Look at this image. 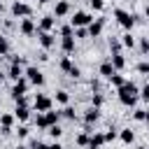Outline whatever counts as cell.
<instances>
[{"mask_svg":"<svg viewBox=\"0 0 149 149\" xmlns=\"http://www.w3.org/2000/svg\"><path fill=\"white\" fill-rule=\"evenodd\" d=\"M121 47H123V44H121V40H119V37H112V40H109V49H112V54H119V51H121Z\"/></svg>","mask_w":149,"mask_h":149,"instance_id":"f1b7e54d","label":"cell"},{"mask_svg":"<svg viewBox=\"0 0 149 149\" xmlns=\"http://www.w3.org/2000/svg\"><path fill=\"white\" fill-rule=\"evenodd\" d=\"M116 91H119V100H121V105H126V107H133V105L137 102V98H140V88H137L133 81H126V84L119 86Z\"/></svg>","mask_w":149,"mask_h":149,"instance_id":"6da1fadb","label":"cell"},{"mask_svg":"<svg viewBox=\"0 0 149 149\" xmlns=\"http://www.w3.org/2000/svg\"><path fill=\"white\" fill-rule=\"evenodd\" d=\"M49 149H63V144L61 142H54V144H49Z\"/></svg>","mask_w":149,"mask_h":149,"instance_id":"f6af8a7d","label":"cell"},{"mask_svg":"<svg viewBox=\"0 0 149 149\" xmlns=\"http://www.w3.org/2000/svg\"><path fill=\"white\" fill-rule=\"evenodd\" d=\"M12 14H14L16 19L33 16V7H30L28 2H21V0H16V2H12Z\"/></svg>","mask_w":149,"mask_h":149,"instance_id":"277c9868","label":"cell"},{"mask_svg":"<svg viewBox=\"0 0 149 149\" xmlns=\"http://www.w3.org/2000/svg\"><path fill=\"white\" fill-rule=\"evenodd\" d=\"M114 16H116L119 26H121V28H126V30H130V28L135 26V16H133L130 12H126V9H121V7H116V9H114Z\"/></svg>","mask_w":149,"mask_h":149,"instance_id":"7a4b0ae2","label":"cell"},{"mask_svg":"<svg viewBox=\"0 0 149 149\" xmlns=\"http://www.w3.org/2000/svg\"><path fill=\"white\" fill-rule=\"evenodd\" d=\"M88 5L95 9V12H100V9H105V0H88Z\"/></svg>","mask_w":149,"mask_h":149,"instance_id":"8d00e7d4","label":"cell"},{"mask_svg":"<svg viewBox=\"0 0 149 149\" xmlns=\"http://www.w3.org/2000/svg\"><path fill=\"white\" fill-rule=\"evenodd\" d=\"M98 119H100V107L91 105V107L84 112V123H86V126H91V123H95Z\"/></svg>","mask_w":149,"mask_h":149,"instance_id":"7c38bea8","label":"cell"},{"mask_svg":"<svg viewBox=\"0 0 149 149\" xmlns=\"http://www.w3.org/2000/svg\"><path fill=\"white\" fill-rule=\"evenodd\" d=\"M135 149H147V147H135Z\"/></svg>","mask_w":149,"mask_h":149,"instance_id":"f907efd6","label":"cell"},{"mask_svg":"<svg viewBox=\"0 0 149 149\" xmlns=\"http://www.w3.org/2000/svg\"><path fill=\"white\" fill-rule=\"evenodd\" d=\"M102 102H105V95H102L100 91H95V93H93V105H95V107H100Z\"/></svg>","mask_w":149,"mask_h":149,"instance_id":"e575fe53","label":"cell"},{"mask_svg":"<svg viewBox=\"0 0 149 149\" xmlns=\"http://www.w3.org/2000/svg\"><path fill=\"white\" fill-rule=\"evenodd\" d=\"M100 74H102V77H105V79H109V77H112V74H116V68H114V65H112V61H109V58H107V61H102V63H100Z\"/></svg>","mask_w":149,"mask_h":149,"instance_id":"e0dca14e","label":"cell"},{"mask_svg":"<svg viewBox=\"0 0 149 149\" xmlns=\"http://www.w3.org/2000/svg\"><path fill=\"white\" fill-rule=\"evenodd\" d=\"M16 149H30V147H26V144H19V147H16Z\"/></svg>","mask_w":149,"mask_h":149,"instance_id":"c3c4849f","label":"cell"},{"mask_svg":"<svg viewBox=\"0 0 149 149\" xmlns=\"http://www.w3.org/2000/svg\"><path fill=\"white\" fill-rule=\"evenodd\" d=\"M109 61H112V65L116 68V72L126 68V58H123V54H121V51H119V54H112V56H109Z\"/></svg>","mask_w":149,"mask_h":149,"instance_id":"d6986e66","label":"cell"},{"mask_svg":"<svg viewBox=\"0 0 149 149\" xmlns=\"http://www.w3.org/2000/svg\"><path fill=\"white\" fill-rule=\"evenodd\" d=\"M9 54V42L7 37H0V56H7Z\"/></svg>","mask_w":149,"mask_h":149,"instance_id":"d6a6232c","label":"cell"},{"mask_svg":"<svg viewBox=\"0 0 149 149\" xmlns=\"http://www.w3.org/2000/svg\"><path fill=\"white\" fill-rule=\"evenodd\" d=\"M14 116H16L19 121H28V116H30V109H28V105H16V109H14Z\"/></svg>","mask_w":149,"mask_h":149,"instance_id":"ffe728a7","label":"cell"},{"mask_svg":"<svg viewBox=\"0 0 149 149\" xmlns=\"http://www.w3.org/2000/svg\"><path fill=\"white\" fill-rule=\"evenodd\" d=\"M5 77H7V74H5L2 70H0V81H5Z\"/></svg>","mask_w":149,"mask_h":149,"instance_id":"bcb514c9","label":"cell"},{"mask_svg":"<svg viewBox=\"0 0 149 149\" xmlns=\"http://www.w3.org/2000/svg\"><path fill=\"white\" fill-rule=\"evenodd\" d=\"M147 123H149V112H147Z\"/></svg>","mask_w":149,"mask_h":149,"instance_id":"816d5d0a","label":"cell"},{"mask_svg":"<svg viewBox=\"0 0 149 149\" xmlns=\"http://www.w3.org/2000/svg\"><path fill=\"white\" fill-rule=\"evenodd\" d=\"M91 88H93V91H100V84H98V79H91Z\"/></svg>","mask_w":149,"mask_h":149,"instance_id":"ee69618b","label":"cell"},{"mask_svg":"<svg viewBox=\"0 0 149 149\" xmlns=\"http://www.w3.org/2000/svg\"><path fill=\"white\" fill-rule=\"evenodd\" d=\"M121 44H123V47H128V49H133V47H135V40H133V35H130V30H128L126 35H121Z\"/></svg>","mask_w":149,"mask_h":149,"instance_id":"4316f807","label":"cell"},{"mask_svg":"<svg viewBox=\"0 0 149 149\" xmlns=\"http://www.w3.org/2000/svg\"><path fill=\"white\" fill-rule=\"evenodd\" d=\"M144 14H147V19H149V2H147V7H144Z\"/></svg>","mask_w":149,"mask_h":149,"instance_id":"7dc6e473","label":"cell"},{"mask_svg":"<svg viewBox=\"0 0 149 149\" xmlns=\"http://www.w3.org/2000/svg\"><path fill=\"white\" fill-rule=\"evenodd\" d=\"M7 77H9L12 81H19L21 77H26V70H23V65H12V63H9V70H7Z\"/></svg>","mask_w":149,"mask_h":149,"instance_id":"5bb4252c","label":"cell"},{"mask_svg":"<svg viewBox=\"0 0 149 149\" xmlns=\"http://www.w3.org/2000/svg\"><path fill=\"white\" fill-rule=\"evenodd\" d=\"M9 63H12V65H26V58H23V56H12Z\"/></svg>","mask_w":149,"mask_h":149,"instance_id":"f35d334b","label":"cell"},{"mask_svg":"<svg viewBox=\"0 0 149 149\" xmlns=\"http://www.w3.org/2000/svg\"><path fill=\"white\" fill-rule=\"evenodd\" d=\"M88 37H98L100 33H102V28H105V16H98V19H93L88 26Z\"/></svg>","mask_w":149,"mask_h":149,"instance_id":"9c48e42d","label":"cell"},{"mask_svg":"<svg viewBox=\"0 0 149 149\" xmlns=\"http://www.w3.org/2000/svg\"><path fill=\"white\" fill-rule=\"evenodd\" d=\"M61 49H63V54H72L74 51V37H61Z\"/></svg>","mask_w":149,"mask_h":149,"instance_id":"44dd1931","label":"cell"},{"mask_svg":"<svg viewBox=\"0 0 149 149\" xmlns=\"http://www.w3.org/2000/svg\"><path fill=\"white\" fill-rule=\"evenodd\" d=\"M42 116H44V126L49 128V126L58 123V119H61V112H54V109H49V112H42Z\"/></svg>","mask_w":149,"mask_h":149,"instance_id":"ac0fdd59","label":"cell"},{"mask_svg":"<svg viewBox=\"0 0 149 149\" xmlns=\"http://www.w3.org/2000/svg\"><path fill=\"white\" fill-rule=\"evenodd\" d=\"M19 137H28V126H19Z\"/></svg>","mask_w":149,"mask_h":149,"instance_id":"b9f144b4","label":"cell"},{"mask_svg":"<svg viewBox=\"0 0 149 149\" xmlns=\"http://www.w3.org/2000/svg\"><path fill=\"white\" fill-rule=\"evenodd\" d=\"M26 79H28L33 86H42V84H44V74H42V70L35 68V65H28V68H26Z\"/></svg>","mask_w":149,"mask_h":149,"instance_id":"5b68a950","label":"cell"},{"mask_svg":"<svg viewBox=\"0 0 149 149\" xmlns=\"http://www.w3.org/2000/svg\"><path fill=\"white\" fill-rule=\"evenodd\" d=\"M109 81H112V86H116V88L126 84V79H123V77H121L119 72H116V74H112V77H109Z\"/></svg>","mask_w":149,"mask_h":149,"instance_id":"f546056e","label":"cell"},{"mask_svg":"<svg viewBox=\"0 0 149 149\" xmlns=\"http://www.w3.org/2000/svg\"><path fill=\"white\" fill-rule=\"evenodd\" d=\"M61 116H65V119H70V121H74V119H77V114H74V107H70V105H65V107L61 109Z\"/></svg>","mask_w":149,"mask_h":149,"instance_id":"484cf974","label":"cell"},{"mask_svg":"<svg viewBox=\"0 0 149 149\" xmlns=\"http://www.w3.org/2000/svg\"><path fill=\"white\" fill-rule=\"evenodd\" d=\"M116 137H119V130H116L114 126H109V128H107V133H105V140H107V142H112V140H116Z\"/></svg>","mask_w":149,"mask_h":149,"instance_id":"1f68e13d","label":"cell"},{"mask_svg":"<svg viewBox=\"0 0 149 149\" xmlns=\"http://www.w3.org/2000/svg\"><path fill=\"white\" fill-rule=\"evenodd\" d=\"M137 72H142V74H149V63H147V61L137 63Z\"/></svg>","mask_w":149,"mask_h":149,"instance_id":"74e56055","label":"cell"},{"mask_svg":"<svg viewBox=\"0 0 149 149\" xmlns=\"http://www.w3.org/2000/svg\"><path fill=\"white\" fill-rule=\"evenodd\" d=\"M37 40H40V44H42L44 49H51V47L56 44V37H54L51 33H47V30H37Z\"/></svg>","mask_w":149,"mask_h":149,"instance_id":"8fae6325","label":"cell"},{"mask_svg":"<svg viewBox=\"0 0 149 149\" xmlns=\"http://www.w3.org/2000/svg\"><path fill=\"white\" fill-rule=\"evenodd\" d=\"M88 133H91V130H86V133H79V135H77V140H74V142H77V147H84V149L88 147V142H91V135H88Z\"/></svg>","mask_w":149,"mask_h":149,"instance_id":"603a6c76","label":"cell"},{"mask_svg":"<svg viewBox=\"0 0 149 149\" xmlns=\"http://www.w3.org/2000/svg\"><path fill=\"white\" fill-rule=\"evenodd\" d=\"M140 51L149 54V37H140Z\"/></svg>","mask_w":149,"mask_h":149,"instance_id":"d590c367","label":"cell"},{"mask_svg":"<svg viewBox=\"0 0 149 149\" xmlns=\"http://www.w3.org/2000/svg\"><path fill=\"white\" fill-rule=\"evenodd\" d=\"M140 98L149 102V84H144V86H142V91H140Z\"/></svg>","mask_w":149,"mask_h":149,"instance_id":"ab89813d","label":"cell"},{"mask_svg":"<svg viewBox=\"0 0 149 149\" xmlns=\"http://www.w3.org/2000/svg\"><path fill=\"white\" fill-rule=\"evenodd\" d=\"M74 149H77V147H74Z\"/></svg>","mask_w":149,"mask_h":149,"instance_id":"db71d44e","label":"cell"},{"mask_svg":"<svg viewBox=\"0 0 149 149\" xmlns=\"http://www.w3.org/2000/svg\"><path fill=\"white\" fill-rule=\"evenodd\" d=\"M30 149H49V144H44V142H30Z\"/></svg>","mask_w":149,"mask_h":149,"instance_id":"60d3db41","label":"cell"},{"mask_svg":"<svg viewBox=\"0 0 149 149\" xmlns=\"http://www.w3.org/2000/svg\"><path fill=\"white\" fill-rule=\"evenodd\" d=\"M51 105H54V100H51L49 95H44V93H37V95H35V109H37V112H49Z\"/></svg>","mask_w":149,"mask_h":149,"instance_id":"ba28073f","label":"cell"},{"mask_svg":"<svg viewBox=\"0 0 149 149\" xmlns=\"http://www.w3.org/2000/svg\"><path fill=\"white\" fill-rule=\"evenodd\" d=\"M105 142H107V140H105V133H93L86 149H100V147H105Z\"/></svg>","mask_w":149,"mask_h":149,"instance_id":"9a60e30c","label":"cell"},{"mask_svg":"<svg viewBox=\"0 0 149 149\" xmlns=\"http://www.w3.org/2000/svg\"><path fill=\"white\" fill-rule=\"evenodd\" d=\"M37 2H47V0H37Z\"/></svg>","mask_w":149,"mask_h":149,"instance_id":"f5cc1de1","label":"cell"},{"mask_svg":"<svg viewBox=\"0 0 149 149\" xmlns=\"http://www.w3.org/2000/svg\"><path fill=\"white\" fill-rule=\"evenodd\" d=\"M28 84H30V81H28L26 77H21L19 81H14V86H12V91H9V95H12L14 100H19L21 95H26V91H28Z\"/></svg>","mask_w":149,"mask_h":149,"instance_id":"52a82bcc","label":"cell"},{"mask_svg":"<svg viewBox=\"0 0 149 149\" xmlns=\"http://www.w3.org/2000/svg\"><path fill=\"white\" fill-rule=\"evenodd\" d=\"M19 30L23 33V35H35L37 33V26H35V19H30V16H26V19H21V26H19Z\"/></svg>","mask_w":149,"mask_h":149,"instance_id":"30bf717a","label":"cell"},{"mask_svg":"<svg viewBox=\"0 0 149 149\" xmlns=\"http://www.w3.org/2000/svg\"><path fill=\"white\" fill-rule=\"evenodd\" d=\"M91 21H93V14H88V12H81V9H79V12H74V14H72V19H70V23H72L74 28L88 26Z\"/></svg>","mask_w":149,"mask_h":149,"instance_id":"8992f818","label":"cell"},{"mask_svg":"<svg viewBox=\"0 0 149 149\" xmlns=\"http://www.w3.org/2000/svg\"><path fill=\"white\" fill-rule=\"evenodd\" d=\"M2 9H5V7H2V0H0V12H2Z\"/></svg>","mask_w":149,"mask_h":149,"instance_id":"681fc988","label":"cell"},{"mask_svg":"<svg viewBox=\"0 0 149 149\" xmlns=\"http://www.w3.org/2000/svg\"><path fill=\"white\" fill-rule=\"evenodd\" d=\"M14 114H0V126H12L14 123Z\"/></svg>","mask_w":149,"mask_h":149,"instance_id":"4dcf8cb0","label":"cell"},{"mask_svg":"<svg viewBox=\"0 0 149 149\" xmlns=\"http://www.w3.org/2000/svg\"><path fill=\"white\" fill-rule=\"evenodd\" d=\"M47 133H49V135L56 140V137H61V135H63V128H61L58 123H54V126H49V128H47Z\"/></svg>","mask_w":149,"mask_h":149,"instance_id":"83f0119b","label":"cell"},{"mask_svg":"<svg viewBox=\"0 0 149 149\" xmlns=\"http://www.w3.org/2000/svg\"><path fill=\"white\" fill-rule=\"evenodd\" d=\"M56 102H61V105H68L70 102V93L68 91H56V98H54Z\"/></svg>","mask_w":149,"mask_h":149,"instance_id":"d4e9b609","label":"cell"},{"mask_svg":"<svg viewBox=\"0 0 149 149\" xmlns=\"http://www.w3.org/2000/svg\"><path fill=\"white\" fill-rule=\"evenodd\" d=\"M133 119L135 121H147V109H135L133 112Z\"/></svg>","mask_w":149,"mask_h":149,"instance_id":"836d02e7","label":"cell"},{"mask_svg":"<svg viewBox=\"0 0 149 149\" xmlns=\"http://www.w3.org/2000/svg\"><path fill=\"white\" fill-rule=\"evenodd\" d=\"M0 133H2V135H9V133H12V126H0Z\"/></svg>","mask_w":149,"mask_h":149,"instance_id":"7bdbcfd3","label":"cell"},{"mask_svg":"<svg viewBox=\"0 0 149 149\" xmlns=\"http://www.w3.org/2000/svg\"><path fill=\"white\" fill-rule=\"evenodd\" d=\"M58 65H61V70H63V72H65L68 77H72V79H79V74H81V70H79V68H77V65L72 63V58H70V56H63Z\"/></svg>","mask_w":149,"mask_h":149,"instance_id":"3957f363","label":"cell"},{"mask_svg":"<svg viewBox=\"0 0 149 149\" xmlns=\"http://www.w3.org/2000/svg\"><path fill=\"white\" fill-rule=\"evenodd\" d=\"M119 140H121L123 144H133V140H135V133H133L130 128H123V130H119Z\"/></svg>","mask_w":149,"mask_h":149,"instance_id":"7402d4cb","label":"cell"},{"mask_svg":"<svg viewBox=\"0 0 149 149\" xmlns=\"http://www.w3.org/2000/svg\"><path fill=\"white\" fill-rule=\"evenodd\" d=\"M61 37H74V26H72V23L61 26Z\"/></svg>","mask_w":149,"mask_h":149,"instance_id":"cb8c5ba5","label":"cell"},{"mask_svg":"<svg viewBox=\"0 0 149 149\" xmlns=\"http://www.w3.org/2000/svg\"><path fill=\"white\" fill-rule=\"evenodd\" d=\"M54 26H56V19H54V16H49V14H47V16H42V19L37 21V30H47V33H51V30H54Z\"/></svg>","mask_w":149,"mask_h":149,"instance_id":"4fadbf2b","label":"cell"},{"mask_svg":"<svg viewBox=\"0 0 149 149\" xmlns=\"http://www.w3.org/2000/svg\"><path fill=\"white\" fill-rule=\"evenodd\" d=\"M68 12H70V2H68V0H58L56 7H54V16L61 19V16H65Z\"/></svg>","mask_w":149,"mask_h":149,"instance_id":"2e32d148","label":"cell"}]
</instances>
